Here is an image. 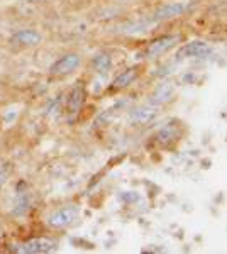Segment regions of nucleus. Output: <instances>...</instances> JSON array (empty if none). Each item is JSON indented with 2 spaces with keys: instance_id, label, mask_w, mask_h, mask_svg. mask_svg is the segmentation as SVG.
<instances>
[{
  "instance_id": "f257e3e1",
  "label": "nucleus",
  "mask_w": 227,
  "mask_h": 254,
  "mask_svg": "<svg viewBox=\"0 0 227 254\" xmlns=\"http://www.w3.org/2000/svg\"><path fill=\"white\" fill-rule=\"evenodd\" d=\"M81 64V56L78 53H67V55L60 56L55 63L51 64L49 71L55 76H67L73 73Z\"/></svg>"
},
{
  "instance_id": "f03ea898",
  "label": "nucleus",
  "mask_w": 227,
  "mask_h": 254,
  "mask_svg": "<svg viewBox=\"0 0 227 254\" xmlns=\"http://www.w3.org/2000/svg\"><path fill=\"white\" fill-rule=\"evenodd\" d=\"M78 214H80V210H78V207L75 205L63 207V208H60V210L53 212V214L48 217V225L53 229L68 227V225H72L78 219Z\"/></svg>"
},
{
  "instance_id": "7ed1b4c3",
  "label": "nucleus",
  "mask_w": 227,
  "mask_h": 254,
  "mask_svg": "<svg viewBox=\"0 0 227 254\" xmlns=\"http://www.w3.org/2000/svg\"><path fill=\"white\" fill-rule=\"evenodd\" d=\"M56 249V241L49 237H32L19 248L22 254H46Z\"/></svg>"
},
{
  "instance_id": "20e7f679",
  "label": "nucleus",
  "mask_w": 227,
  "mask_h": 254,
  "mask_svg": "<svg viewBox=\"0 0 227 254\" xmlns=\"http://www.w3.org/2000/svg\"><path fill=\"white\" fill-rule=\"evenodd\" d=\"M190 3L188 2H170L164 3V5L158 7L154 12H152L151 20L158 22V20H168V19H175L178 15H183L185 12L188 10Z\"/></svg>"
},
{
  "instance_id": "39448f33",
  "label": "nucleus",
  "mask_w": 227,
  "mask_h": 254,
  "mask_svg": "<svg viewBox=\"0 0 227 254\" xmlns=\"http://www.w3.org/2000/svg\"><path fill=\"white\" fill-rule=\"evenodd\" d=\"M10 44L20 48H36L43 43V34L34 29H19L10 36Z\"/></svg>"
},
{
  "instance_id": "423d86ee",
  "label": "nucleus",
  "mask_w": 227,
  "mask_h": 254,
  "mask_svg": "<svg viewBox=\"0 0 227 254\" xmlns=\"http://www.w3.org/2000/svg\"><path fill=\"white\" fill-rule=\"evenodd\" d=\"M86 98V90L83 85H75L70 90L68 97H67V112L68 116H76L81 110Z\"/></svg>"
},
{
  "instance_id": "0eeeda50",
  "label": "nucleus",
  "mask_w": 227,
  "mask_h": 254,
  "mask_svg": "<svg viewBox=\"0 0 227 254\" xmlns=\"http://www.w3.org/2000/svg\"><path fill=\"white\" fill-rule=\"evenodd\" d=\"M181 41L180 34H170V36H161V38L154 39L152 43H150L148 46V55L150 56H158L161 53L168 51V49L175 48Z\"/></svg>"
},
{
  "instance_id": "6e6552de",
  "label": "nucleus",
  "mask_w": 227,
  "mask_h": 254,
  "mask_svg": "<svg viewBox=\"0 0 227 254\" xmlns=\"http://www.w3.org/2000/svg\"><path fill=\"white\" fill-rule=\"evenodd\" d=\"M210 53V46L204 41H192V43H187L185 46H181L178 49V58H202V56L209 55Z\"/></svg>"
},
{
  "instance_id": "1a4fd4ad",
  "label": "nucleus",
  "mask_w": 227,
  "mask_h": 254,
  "mask_svg": "<svg viewBox=\"0 0 227 254\" xmlns=\"http://www.w3.org/2000/svg\"><path fill=\"white\" fill-rule=\"evenodd\" d=\"M158 116V105H143V107H136L129 112V121L133 124H148V122L154 121Z\"/></svg>"
},
{
  "instance_id": "9d476101",
  "label": "nucleus",
  "mask_w": 227,
  "mask_h": 254,
  "mask_svg": "<svg viewBox=\"0 0 227 254\" xmlns=\"http://www.w3.org/2000/svg\"><path fill=\"white\" fill-rule=\"evenodd\" d=\"M92 66L98 75H107L112 69V58H110L109 53H97L92 60Z\"/></svg>"
},
{
  "instance_id": "9b49d317",
  "label": "nucleus",
  "mask_w": 227,
  "mask_h": 254,
  "mask_svg": "<svg viewBox=\"0 0 227 254\" xmlns=\"http://www.w3.org/2000/svg\"><path fill=\"white\" fill-rule=\"evenodd\" d=\"M136 78H138V69L136 68H129L126 71H122L121 75H117L112 81V88L121 90V88H127L129 85H133Z\"/></svg>"
},
{
  "instance_id": "f8f14e48",
  "label": "nucleus",
  "mask_w": 227,
  "mask_h": 254,
  "mask_svg": "<svg viewBox=\"0 0 227 254\" xmlns=\"http://www.w3.org/2000/svg\"><path fill=\"white\" fill-rule=\"evenodd\" d=\"M173 95V85L171 83H163L154 90V93L151 95V104L152 105H161L164 102H168Z\"/></svg>"
},
{
  "instance_id": "ddd939ff",
  "label": "nucleus",
  "mask_w": 227,
  "mask_h": 254,
  "mask_svg": "<svg viewBox=\"0 0 227 254\" xmlns=\"http://www.w3.org/2000/svg\"><path fill=\"white\" fill-rule=\"evenodd\" d=\"M154 20H143V22H129L124 26V34H139V32H146L152 26Z\"/></svg>"
},
{
  "instance_id": "4468645a",
  "label": "nucleus",
  "mask_w": 227,
  "mask_h": 254,
  "mask_svg": "<svg viewBox=\"0 0 227 254\" xmlns=\"http://www.w3.org/2000/svg\"><path fill=\"white\" fill-rule=\"evenodd\" d=\"M171 137H173V129H168V127H164V129H161L158 132L159 142H166V141H170Z\"/></svg>"
},
{
  "instance_id": "2eb2a0df",
  "label": "nucleus",
  "mask_w": 227,
  "mask_h": 254,
  "mask_svg": "<svg viewBox=\"0 0 227 254\" xmlns=\"http://www.w3.org/2000/svg\"><path fill=\"white\" fill-rule=\"evenodd\" d=\"M10 173H12V166H9V165H7L5 168H3L2 171H0V187H2L3 183L7 182V178H9V176H10Z\"/></svg>"
},
{
  "instance_id": "dca6fc26",
  "label": "nucleus",
  "mask_w": 227,
  "mask_h": 254,
  "mask_svg": "<svg viewBox=\"0 0 227 254\" xmlns=\"http://www.w3.org/2000/svg\"><path fill=\"white\" fill-rule=\"evenodd\" d=\"M20 2H27V3H41V2H46V0H20Z\"/></svg>"
},
{
  "instance_id": "f3484780",
  "label": "nucleus",
  "mask_w": 227,
  "mask_h": 254,
  "mask_svg": "<svg viewBox=\"0 0 227 254\" xmlns=\"http://www.w3.org/2000/svg\"><path fill=\"white\" fill-rule=\"evenodd\" d=\"M115 2H121V3H126V2H131V0H115Z\"/></svg>"
}]
</instances>
